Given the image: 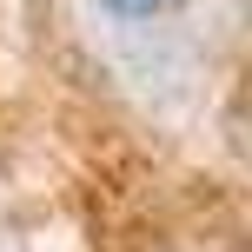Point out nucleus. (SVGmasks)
Instances as JSON below:
<instances>
[{
  "mask_svg": "<svg viewBox=\"0 0 252 252\" xmlns=\"http://www.w3.org/2000/svg\"><path fill=\"white\" fill-rule=\"evenodd\" d=\"M106 13H120V20H146V13H166V7H179V0H100Z\"/></svg>",
  "mask_w": 252,
  "mask_h": 252,
  "instance_id": "nucleus-1",
  "label": "nucleus"
}]
</instances>
